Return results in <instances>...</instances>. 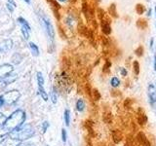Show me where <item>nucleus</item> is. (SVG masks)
I'll list each match as a JSON object with an SVG mask.
<instances>
[{"label":"nucleus","instance_id":"1","mask_svg":"<svg viewBox=\"0 0 156 146\" xmlns=\"http://www.w3.org/2000/svg\"><path fill=\"white\" fill-rule=\"evenodd\" d=\"M26 112L22 109H18L14 111L13 113L7 117V120L5 122V125L3 127L4 130L7 133H11V131L17 130L23 125L24 121H26Z\"/></svg>","mask_w":156,"mask_h":146},{"label":"nucleus","instance_id":"2","mask_svg":"<svg viewBox=\"0 0 156 146\" xmlns=\"http://www.w3.org/2000/svg\"><path fill=\"white\" fill-rule=\"evenodd\" d=\"M34 134H35V131L30 125H23L21 128L9 133V137L23 142L24 140L31 138Z\"/></svg>","mask_w":156,"mask_h":146},{"label":"nucleus","instance_id":"3","mask_svg":"<svg viewBox=\"0 0 156 146\" xmlns=\"http://www.w3.org/2000/svg\"><path fill=\"white\" fill-rule=\"evenodd\" d=\"M40 22L42 23L44 28H45V31L47 33L49 39H50L52 42H54V40H55V28H54V26L51 23L50 19H49L46 15L41 14L40 15Z\"/></svg>","mask_w":156,"mask_h":146},{"label":"nucleus","instance_id":"4","mask_svg":"<svg viewBox=\"0 0 156 146\" xmlns=\"http://www.w3.org/2000/svg\"><path fill=\"white\" fill-rule=\"evenodd\" d=\"M2 97L4 99L5 104L7 105H13L18 101V99L21 97V92L18 90H11L9 92H6L2 95Z\"/></svg>","mask_w":156,"mask_h":146},{"label":"nucleus","instance_id":"5","mask_svg":"<svg viewBox=\"0 0 156 146\" xmlns=\"http://www.w3.org/2000/svg\"><path fill=\"white\" fill-rule=\"evenodd\" d=\"M14 71V67L10 63H3L0 65V79H4Z\"/></svg>","mask_w":156,"mask_h":146},{"label":"nucleus","instance_id":"6","mask_svg":"<svg viewBox=\"0 0 156 146\" xmlns=\"http://www.w3.org/2000/svg\"><path fill=\"white\" fill-rule=\"evenodd\" d=\"M13 48V41L12 39H4L0 42V52L6 53Z\"/></svg>","mask_w":156,"mask_h":146},{"label":"nucleus","instance_id":"7","mask_svg":"<svg viewBox=\"0 0 156 146\" xmlns=\"http://www.w3.org/2000/svg\"><path fill=\"white\" fill-rule=\"evenodd\" d=\"M101 30L102 32H104L105 35H109V34L111 33V26H110V22L108 21V19H106L105 18H104L102 19H101Z\"/></svg>","mask_w":156,"mask_h":146},{"label":"nucleus","instance_id":"8","mask_svg":"<svg viewBox=\"0 0 156 146\" xmlns=\"http://www.w3.org/2000/svg\"><path fill=\"white\" fill-rule=\"evenodd\" d=\"M148 97L150 103L154 104L156 102V87L153 84L148 85Z\"/></svg>","mask_w":156,"mask_h":146},{"label":"nucleus","instance_id":"9","mask_svg":"<svg viewBox=\"0 0 156 146\" xmlns=\"http://www.w3.org/2000/svg\"><path fill=\"white\" fill-rule=\"evenodd\" d=\"M17 79H18V74L14 73V74H10L6 78H4V79H1V81H2V83L4 84V87H5V86H7V85L12 84V83L15 82Z\"/></svg>","mask_w":156,"mask_h":146},{"label":"nucleus","instance_id":"10","mask_svg":"<svg viewBox=\"0 0 156 146\" xmlns=\"http://www.w3.org/2000/svg\"><path fill=\"white\" fill-rule=\"evenodd\" d=\"M28 46H29V49H30L32 55L34 57H38L39 56V48H38V46L36 45V44L33 43V42H29Z\"/></svg>","mask_w":156,"mask_h":146},{"label":"nucleus","instance_id":"11","mask_svg":"<svg viewBox=\"0 0 156 146\" xmlns=\"http://www.w3.org/2000/svg\"><path fill=\"white\" fill-rule=\"evenodd\" d=\"M17 21H18V23H19L20 24H21V26H26V27H27V28L29 29V30L31 31V26H29L28 22H27L24 18H23V17H19Z\"/></svg>","mask_w":156,"mask_h":146},{"label":"nucleus","instance_id":"12","mask_svg":"<svg viewBox=\"0 0 156 146\" xmlns=\"http://www.w3.org/2000/svg\"><path fill=\"white\" fill-rule=\"evenodd\" d=\"M138 138L140 139V143L143 144V146H150V143H149V141L147 140V138L145 137V136H144V134L140 133V134H139V135H138Z\"/></svg>","mask_w":156,"mask_h":146},{"label":"nucleus","instance_id":"13","mask_svg":"<svg viewBox=\"0 0 156 146\" xmlns=\"http://www.w3.org/2000/svg\"><path fill=\"white\" fill-rule=\"evenodd\" d=\"M85 101L83 99H78L76 101V110L79 112H83L85 109Z\"/></svg>","mask_w":156,"mask_h":146},{"label":"nucleus","instance_id":"14","mask_svg":"<svg viewBox=\"0 0 156 146\" xmlns=\"http://www.w3.org/2000/svg\"><path fill=\"white\" fill-rule=\"evenodd\" d=\"M38 94L41 96V97L43 99V100H45V101L48 100L49 96H48L47 92L45 91V89H44L43 87H38Z\"/></svg>","mask_w":156,"mask_h":146},{"label":"nucleus","instance_id":"15","mask_svg":"<svg viewBox=\"0 0 156 146\" xmlns=\"http://www.w3.org/2000/svg\"><path fill=\"white\" fill-rule=\"evenodd\" d=\"M5 141H6V144H5V146H20V144L22 143V142H20V141H18V140H15V139L10 138V137H8Z\"/></svg>","mask_w":156,"mask_h":146},{"label":"nucleus","instance_id":"16","mask_svg":"<svg viewBox=\"0 0 156 146\" xmlns=\"http://www.w3.org/2000/svg\"><path fill=\"white\" fill-rule=\"evenodd\" d=\"M63 119H65V123L68 127L70 124V111L68 109L65 110V113H63Z\"/></svg>","mask_w":156,"mask_h":146},{"label":"nucleus","instance_id":"17","mask_svg":"<svg viewBox=\"0 0 156 146\" xmlns=\"http://www.w3.org/2000/svg\"><path fill=\"white\" fill-rule=\"evenodd\" d=\"M21 31H22V34L24 38V40H28L29 38V33H30V30L26 27V26H21Z\"/></svg>","mask_w":156,"mask_h":146},{"label":"nucleus","instance_id":"18","mask_svg":"<svg viewBox=\"0 0 156 146\" xmlns=\"http://www.w3.org/2000/svg\"><path fill=\"white\" fill-rule=\"evenodd\" d=\"M136 26H138V27L144 29V28H145L146 26H147V23H146V21L144 19H139L138 22H136Z\"/></svg>","mask_w":156,"mask_h":146},{"label":"nucleus","instance_id":"19","mask_svg":"<svg viewBox=\"0 0 156 146\" xmlns=\"http://www.w3.org/2000/svg\"><path fill=\"white\" fill-rule=\"evenodd\" d=\"M37 83H38V87H43L44 86V77L42 75L41 72H37Z\"/></svg>","mask_w":156,"mask_h":146},{"label":"nucleus","instance_id":"20","mask_svg":"<svg viewBox=\"0 0 156 146\" xmlns=\"http://www.w3.org/2000/svg\"><path fill=\"white\" fill-rule=\"evenodd\" d=\"M144 10H145V8H144V6L143 4H140V3L136 4V12L138 13L139 15H143L144 13Z\"/></svg>","mask_w":156,"mask_h":146},{"label":"nucleus","instance_id":"21","mask_svg":"<svg viewBox=\"0 0 156 146\" xmlns=\"http://www.w3.org/2000/svg\"><path fill=\"white\" fill-rule=\"evenodd\" d=\"M110 84L113 88H117V87H119V85H120V80L117 77H112L111 80H110Z\"/></svg>","mask_w":156,"mask_h":146},{"label":"nucleus","instance_id":"22","mask_svg":"<svg viewBox=\"0 0 156 146\" xmlns=\"http://www.w3.org/2000/svg\"><path fill=\"white\" fill-rule=\"evenodd\" d=\"M133 67H134V73L136 75H139L140 74V63L138 61H134Z\"/></svg>","mask_w":156,"mask_h":146},{"label":"nucleus","instance_id":"23","mask_svg":"<svg viewBox=\"0 0 156 146\" xmlns=\"http://www.w3.org/2000/svg\"><path fill=\"white\" fill-rule=\"evenodd\" d=\"M135 54L138 57H141V56H143L144 55V47L143 46H139L135 50Z\"/></svg>","mask_w":156,"mask_h":146},{"label":"nucleus","instance_id":"24","mask_svg":"<svg viewBox=\"0 0 156 146\" xmlns=\"http://www.w3.org/2000/svg\"><path fill=\"white\" fill-rule=\"evenodd\" d=\"M6 120H7V117L5 116L3 113H0V129L3 128V127H4Z\"/></svg>","mask_w":156,"mask_h":146},{"label":"nucleus","instance_id":"25","mask_svg":"<svg viewBox=\"0 0 156 146\" xmlns=\"http://www.w3.org/2000/svg\"><path fill=\"white\" fill-rule=\"evenodd\" d=\"M109 12H110V15H112L113 17H117V13H116V6L115 4H111L110 7H109Z\"/></svg>","mask_w":156,"mask_h":146},{"label":"nucleus","instance_id":"26","mask_svg":"<svg viewBox=\"0 0 156 146\" xmlns=\"http://www.w3.org/2000/svg\"><path fill=\"white\" fill-rule=\"evenodd\" d=\"M62 140L63 143H66V140H67V134H66V129L62 130Z\"/></svg>","mask_w":156,"mask_h":146},{"label":"nucleus","instance_id":"27","mask_svg":"<svg viewBox=\"0 0 156 146\" xmlns=\"http://www.w3.org/2000/svg\"><path fill=\"white\" fill-rule=\"evenodd\" d=\"M49 126H50V125H49V122H47V121L43 122V123H42V133L43 134H45L46 131H47Z\"/></svg>","mask_w":156,"mask_h":146},{"label":"nucleus","instance_id":"28","mask_svg":"<svg viewBox=\"0 0 156 146\" xmlns=\"http://www.w3.org/2000/svg\"><path fill=\"white\" fill-rule=\"evenodd\" d=\"M9 137V133H6V134H0V144L3 143L5 140Z\"/></svg>","mask_w":156,"mask_h":146},{"label":"nucleus","instance_id":"29","mask_svg":"<svg viewBox=\"0 0 156 146\" xmlns=\"http://www.w3.org/2000/svg\"><path fill=\"white\" fill-rule=\"evenodd\" d=\"M51 99H52L53 103H57V94L54 90L51 92Z\"/></svg>","mask_w":156,"mask_h":146},{"label":"nucleus","instance_id":"30","mask_svg":"<svg viewBox=\"0 0 156 146\" xmlns=\"http://www.w3.org/2000/svg\"><path fill=\"white\" fill-rule=\"evenodd\" d=\"M111 66V62L109 61H105V66H104V71H108L109 70V67Z\"/></svg>","mask_w":156,"mask_h":146},{"label":"nucleus","instance_id":"31","mask_svg":"<svg viewBox=\"0 0 156 146\" xmlns=\"http://www.w3.org/2000/svg\"><path fill=\"white\" fill-rule=\"evenodd\" d=\"M6 8L8 9V11L10 13H13L14 12V9H15V6H14V5H12L11 3H7L6 4Z\"/></svg>","mask_w":156,"mask_h":146},{"label":"nucleus","instance_id":"32","mask_svg":"<svg viewBox=\"0 0 156 146\" xmlns=\"http://www.w3.org/2000/svg\"><path fill=\"white\" fill-rule=\"evenodd\" d=\"M94 96H95V99H96V100H99V99H100V97H101V96H100V94H99V92H98L97 90L94 91Z\"/></svg>","mask_w":156,"mask_h":146},{"label":"nucleus","instance_id":"33","mask_svg":"<svg viewBox=\"0 0 156 146\" xmlns=\"http://www.w3.org/2000/svg\"><path fill=\"white\" fill-rule=\"evenodd\" d=\"M120 73L123 77L127 76V70L125 69V68H120Z\"/></svg>","mask_w":156,"mask_h":146},{"label":"nucleus","instance_id":"34","mask_svg":"<svg viewBox=\"0 0 156 146\" xmlns=\"http://www.w3.org/2000/svg\"><path fill=\"white\" fill-rule=\"evenodd\" d=\"M4 104H5V102H4L3 97H2V96H0V107H2Z\"/></svg>","mask_w":156,"mask_h":146},{"label":"nucleus","instance_id":"35","mask_svg":"<svg viewBox=\"0 0 156 146\" xmlns=\"http://www.w3.org/2000/svg\"><path fill=\"white\" fill-rule=\"evenodd\" d=\"M153 43H154V39L151 38V40H150V49L151 50H153Z\"/></svg>","mask_w":156,"mask_h":146},{"label":"nucleus","instance_id":"36","mask_svg":"<svg viewBox=\"0 0 156 146\" xmlns=\"http://www.w3.org/2000/svg\"><path fill=\"white\" fill-rule=\"evenodd\" d=\"M153 66H154V70L156 71V55H154V58H153Z\"/></svg>","mask_w":156,"mask_h":146},{"label":"nucleus","instance_id":"37","mask_svg":"<svg viewBox=\"0 0 156 146\" xmlns=\"http://www.w3.org/2000/svg\"><path fill=\"white\" fill-rule=\"evenodd\" d=\"M20 146H34L33 144H30V143H21Z\"/></svg>","mask_w":156,"mask_h":146},{"label":"nucleus","instance_id":"38","mask_svg":"<svg viewBox=\"0 0 156 146\" xmlns=\"http://www.w3.org/2000/svg\"><path fill=\"white\" fill-rule=\"evenodd\" d=\"M147 16H151V9H148V11H147Z\"/></svg>","mask_w":156,"mask_h":146},{"label":"nucleus","instance_id":"39","mask_svg":"<svg viewBox=\"0 0 156 146\" xmlns=\"http://www.w3.org/2000/svg\"><path fill=\"white\" fill-rule=\"evenodd\" d=\"M24 1H26L27 4H30V0H24Z\"/></svg>","mask_w":156,"mask_h":146},{"label":"nucleus","instance_id":"40","mask_svg":"<svg viewBox=\"0 0 156 146\" xmlns=\"http://www.w3.org/2000/svg\"><path fill=\"white\" fill-rule=\"evenodd\" d=\"M58 1H60V2H66L67 0H58Z\"/></svg>","mask_w":156,"mask_h":146},{"label":"nucleus","instance_id":"41","mask_svg":"<svg viewBox=\"0 0 156 146\" xmlns=\"http://www.w3.org/2000/svg\"><path fill=\"white\" fill-rule=\"evenodd\" d=\"M155 15H156V6H155Z\"/></svg>","mask_w":156,"mask_h":146}]
</instances>
